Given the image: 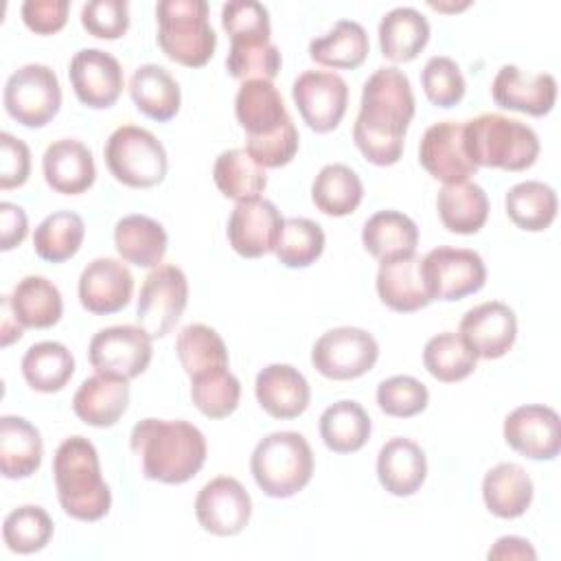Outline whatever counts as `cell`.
<instances>
[{"label": "cell", "instance_id": "obj_1", "mask_svg": "<svg viewBox=\"0 0 561 561\" xmlns=\"http://www.w3.org/2000/svg\"><path fill=\"white\" fill-rule=\"evenodd\" d=\"M412 116L410 79L394 66L375 70L364 83L359 114L353 125V140L362 156L377 167L399 162Z\"/></svg>", "mask_w": 561, "mask_h": 561}, {"label": "cell", "instance_id": "obj_2", "mask_svg": "<svg viewBox=\"0 0 561 561\" xmlns=\"http://www.w3.org/2000/svg\"><path fill=\"white\" fill-rule=\"evenodd\" d=\"M142 476L162 484L188 482L206 462V438L188 421L142 419L129 436Z\"/></svg>", "mask_w": 561, "mask_h": 561}, {"label": "cell", "instance_id": "obj_3", "mask_svg": "<svg viewBox=\"0 0 561 561\" xmlns=\"http://www.w3.org/2000/svg\"><path fill=\"white\" fill-rule=\"evenodd\" d=\"M53 476L66 515L79 522H96L107 515L112 493L101 476L96 447L88 438L70 436L57 447Z\"/></svg>", "mask_w": 561, "mask_h": 561}, {"label": "cell", "instance_id": "obj_4", "mask_svg": "<svg viewBox=\"0 0 561 561\" xmlns=\"http://www.w3.org/2000/svg\"><path fill=\"white\" fill-rule=\"evenodd\" d=\"M462 140L476 167L524 171L539 156V138L533 127L502 114H480L462 125Z\"/></svg>", "mask_w": 561, "mask_h": 561}, {"label": "cell", "instance_id": "obj_5", "mask_svg": "<svg viewBox=\"0 0 561 561\" xmlns=\"http://www.w3.org/2000/svg\"><path fill=\"white\" fill-rule=\"evenodd\" d=\"M250 469L265 495L291 497L311 480L313 451L298 432H272L256 443Z\"/></svg>", "mask_w": 561, "mask_h": 561}, {"label": "cell", "instance_id": "obj_6", "mask_svg": "<svg viewBox=\"0 0 561 561\" xmlns=\"http://www.w3.org/2000/svg\"><path fill=\"white\" fill-rule=\"evenodd\" d=\"M158 46L162 53L188 68L210 61L217 35L208 22L204 0H160L156 4Z\"/></svg>", "mask_w": 561, "mask_h": 561}, {"label": "cell", "instance_id": "obj_7", "mask_svg": "<svg viewBox=\"0 0 561 561\" xmlns=\"http://www.w3.org/2000/svg\"><path fill=\"white\" fill-rule=\"evenodd\" d=\"M103 153L110 173L125 186L149 188L167 175V151L149 129L121 125L107 138Z\"/></svg>", "mask_w": 561, "mask_h": 561}, {"label": "cell", "instance_id": "obj_8", "mask_svg": "<svg viewBox=\"0 0 561 561\" xmlns=\"http://www.w3.org/2000/svg\"><path fill=\"white\" fill-rule=\"evenodd\" d=\"M4 110L24 127H44L61 107L57 75L44 64H26L4 83Z\"/></svg>", "mask_w": 561, "mask_h": 561}, {"label": "cell", "instance_id": "obj_9", "mask_svg": "<svg viewBox=\"0 0 561 561\" xmlns=\"http://www.w3.org/2000/svg\"><path fill=\"white\" fill-rule=\"evenodd\" d=\"M421 274L432 300H460L486 283V267L478 252L467 248H434L421 259Z\"/></svg>", "mask_w": 561, "mask_h": 561}, {"label": "cell", "instance_id": "obj_10", "mask_svg": "<svg viewBox=\"0 0 561 561\" xmlns=\"http://www.w3.org/2000/svg\"><path fill=\"white\" fill-rule=\"evenodd\" d=\"M188 302V283L178 265L153 267L138 294L136 318L138 327L151 340L164 337L182 318Z\"/></svg>", "mask_w": 561, "mask_h": 561}, {"label": "cell", "instance_id": "obj_11", "mask_svg": "<svg viewBox=\"0 0 561 561\" xmlns=\"http://www.w3.org/2000/svg\"><path fill=\"white\" fill-rule=\"evenodd\" d=\"M379 357L377 340L357 327H337L318 337L311 364L329 379L346 381L366 375Z\"/></svg>", "mask_w": 561, "mask_h": 561}, {"label": "cell", "instance_id": "obj_12", "mask_svg": "<svg viewBox=\"0 0 561 561\" xmlns=\"http://www.w3.org/2000/svg\"><path fill=\"white\" fill-rule=\"evenodd\" d=\"M151 337L145 329L134 324L107 327L90 340L88 357L96 373L134 379L142 375L151 362Z\"/></svg>", "mask_w": 561, "mask_h": 561}, {"label": "cell", "instance_id": "obj_13", "mask_svg": "<svg viewBox=\"0 0 561 561\" xmlns=\"http://www.w3.org/2000/svg\"><path fill=\"white\" fill-rule=\"evenodd\" d=\"M294 103L302 121L318 134L335 129L348 105L346 81L329 70H307L291 85Z\"/></svg>", "mask_w": 561, "mask_h": 561}, {"label": "cell", "instance_id": "obj_14", "mask_svg": "<svg viewBox=\"0 0 561 561\" xmlns=\"http://www.w3.org/2000/svg\"><path fill=\"white\" fill-rule=\"evenodd\" d=\"M199 526L217 537L239 535L252 515V500L237 478L219 476L202 486L195 497Z\"/></svg>", "mask_w": 561, "mask_h": 561}, {"label": "cell", "instance_id": "obj_15", "mask_svg": "<svg viewBox=\"0 0 561 561\" xmlns=\"http://www.w3.org/2000/svg\"><path fill=\"white\" fill-rule=\"evenodd\" d=\"M504 440L530 460H552L561 451L559 414L541 403L519 405L504 419Z\"/></svg>", "mask_w": 561, "mask_h": 561}, {"label": "cell", "instance_id": "obj_16", "mask_svg": "<svg viewBox=\"0 0 561 561\" xmlns=\"http://www.w3.org/2000/svg\"><path fill=\"white\" fill-rule=\"evenodd\" d=\"M68 75L77 99L92 110L112 107L123 92V68L114 55L101 48L75 53Z\"/></svg>", "mask_w": 561, "mask_h": 561}, {"label": "cell", "instance_id": "obj_17", "mask_svg": "<svg viewBox=\"0 0 561 561\" xmlns=\"http://www.w3.org/2000/svg\"><path fill=\"white\" fill-rule=\"evenodd\" d=\"M283 217L278 208L263 197L237 202L228 219V241L232 250L245 259H259L274 252Z\"/></svg>", "mask_w": 561, "mask_h": 561}, {"label": "cell", "instance_id": "obj_18", "mask_svg": "<svg viewBox=\"0 0 561 561\" xmlns=\"http://www.w3.org/2000/svg\"><path fill=\"white\" fill-rule=\"evenodd\" d=\"M458 333L478 357L497 359L515 344L517 318L508 305L486 300L462 316Z\"/></svg>", "mask_w": 561, "mask_h": 561}, {"label": "cell", "instance_id": "obj_19", "mask_svg": "<svg viewBox=\"0 0 561 561\" xmlns=\"http://www.w3.org/2000/svg\"><path fill=\"white\" fill-rule=\"evenodd\" d=\"M419 160L432 178L445 184L465 182L478 171L465 151L462 123L456 121H443L427 127L419 145Z\"/></svg>", "mask_w": 561, "mask_h": 561}, {"label": "cell", "instance_id": "obj_20", "mask_svg": "<svg viewBox=\"0 0 561 561\" xmlns=\"http://www.w3.org/2000/svg\"><path fill=\"white\" fill-rule=\"evenodd\" d=\"M491 96L502 110L543 116L554 107L557 79L548 72L526 75L517 66H502L491 83Z\"/></svg>", "mask_w": 561, "mask_h": 561}, {"label": "cell", "instance_id": "obj_21", "mask_svg": "<svg viewBox=\"0 0 561 561\" xmlns=\"http://www.w3.org/2000/svg\"><path fill=\"white\" fill-rule=\"evenodd\" d=\"M79 300L83 309L96 316L116 313L131 300L134 276L116 259H94L79 276Z\"/></svg>", "mask_w": 561, "mask_h": 561}, {"label": "cell", "instance_id": "obj_22", "mask_svg": "<svg viewBox=\"0 0 561 561\" xmlns=\"http://www.w3.org/2000/svg\"><path fill=\"white\" fill-rule=\"evenodd\" d=\"M259 405L274 419H296L309 405L311 390L305 375L289 364L265 366L254 381Z\"/></svg>", "mask_w": 561, "mask_h": 561}, {"label": "cell", "instance_id": "obj_23", "mask_svg": "<svg viewBox=\"0 0 561 561\" xmlns=\"http://www.w3.org/2000/svg\"><path fill=\"white\" fill-rule=\"evenodd\" d=\"M42 169L46 184L64 195H79L88 191L96 178L92 151L75 138L50 142L44 151Z\"/></svg>", "mask_w": 561, "mask_h": 561}, {"label": "cell", "instance_id": "obj_24", "mask_svg": "<svg viewBox=\"0 0 561 561\" xmlns=\"http://www.w3.org/2000/svg\"><path fill=\"white\" fill-rule=\"evenodd\" d=\"M129 381L96 373L77 388L72 397L75 414L92 427H112L127 410Z\"/></svg>", "mask_w": 561, "mask_h": 561}, {"label": "cell", "instance_id": "obj_25", "mask_svg": "<svg viewBox=\"0 0 561 561\" xmlns=\"http://www.w3.org/2000/svg\"><path fill=\"white\" fill-rule=\"evenodd\" d=\"M427 476L425 451L410 438H390L377 456V478L381 486L399 497L416 493Z\"/></svg>", "mask_w": 561, "mask_h": 561}, {"label": "cell", "instance_id": "obj_26", "mask_svg": "<svg viewBox=\"0 0 561 561\" xmlns=\"http://www.w3.org/2000/svg\"><path fill=\"white\" fill-rule=\"evenodd\" d=\"M362 243L379 263L410 259L416 254L419 228L399 210H379L364 224Z\"/></svg>", "mask_w": 561, "mask_h": 561}, {"label": "cell", "instance_id": "obj_27", "mask_svg": "<svg viewBox=\"0 0 561 561\" xmlns=\"http://www.w3.org/2000/svg\"><path fill=\"white\" fill-rule=\"evenodd\" d=\"M234 114L248 136H263L276 131L287 118L280 92L272 81L250 79L243 81L234 96Z\"/></svg>", "mask_w": 561, "mask_h": 561}, {"label": "cell", "instance_id": "obj_28", "mask_svg": "<svg viewBox=\"0 0 561 561\" xmlns=\"http://www.w3.org/2000/svg\"><path fill=\"white\" fill-rule=\"evenodd\" d=\"M42 456V436L33 423L11 414L0 419V471L4 478H28L39 469Z\"/></svg>", "mask_w": 561, "mask_h": 561}, {"label": "cell", "instance_id": "obj_29", "mask_svg": "<svg viewBox=\"0 0 561 561\" xmlns=\"http://www.w3.org/2000/svg\"><path fill=\"white\" fill-rule=\"evenodd\" d=\"M167 230L147 215H125L114 226V245L136 267H158L167 254Z\"/></svg>", "mask_w": 561, "mask_h": 561}, {"label": "cell", "instance_id": "obj_30", "mask_svg": "<svg viewBox=\"0 0 561 561\" xmlns=\"http://www.w3.org/2000/svg\"><path fill=\"white\" fill-rule=\"evenodd\" d=\"M377 294L392 311L410 313L427 307L432 298L423 283L421 256L414 254L410 259L381 263L377 272Z\"/></svg>", "mask_w": 561, "mask_h": 561}, {"label": "cell", "instance_id": "obj_31", "mask_svg": "<svg viewBox=\"0 0 561 561\" xmlns=\"http://www.w3.org/2000/svg\"><path fill=\"white\" fill-rule=\"evenodd\" d=\"M482 497L493 515L515 519L524 515L533 502V480L519 465L500 462L486 471L482 480Z\"/></svg>", "mask_w": 561, "mask_h": 561}, {"label": "cell", "instance_id": "obj_32", "mask_svg": "<svg viewBox=\"0 0 561 561\" xmlns=\"http://www.w3.org/2000/svg\"><path fill=\"white\" fill-rule=\"evenodd\" d=\"M129 94L136 107L158 123L171 121L178 114L182 101L178 81L167 68L158 64H145L134 70L129 79Z\"/></svg>", "mask_w": 561, "mask_h": 561}, {"label": "cell", "instance_id": "obj_33", "mask_svg": "<svg viewBox=\"0 0 561 561\" xmlns=\"http://www.w3.org/2000/svg\"><path fill=\"white\" fill-rule=\"evenodd\" d=\"M436 208L447 230L456 234H473L489 217V197L476 182H454L438 191Z\"/></svg>", "mask_w": 561, "mask_h": 561}, {"label": "cell", "instance_id": "obj_34", "mask_svg": "<svg viewBox=\"0 0 561 561\" xmlns=\"http://www.w3.org/2000/svg\"><path fill=\"white\" fill-rule=\"evenodd\" d=\"M430 39V24L414 7H397L379 22V46L390 61H412Z\"/></svg>", "mask_w": 561, "mask_h": 561}, {"label": "cell", "instance_id": "obj_35", "mask_svg": "<svg viewBox=\"0 0 561 561\" xmlns=\"http://www.w3.org/2000/svg\"><path fill=\"white\" fill-rule=\"evenodd\" d=\"M368 50L370 42L366 28L355 20H337L327 35L316 37L309 44V57L316 64L337 70H353L362 66Z\"/></svg>", "mask_w": 561, "mask_h": 561}, {"label": "cell", "instance_id": "obj_36", "mask_svg": "<svg viewBox=\"0 0 561 561\" xmlns=\"http://www.w3.org/2000/svg\"><path fill=\"white\" fill-rule=\"evenodd\" d=\"M362 197L364 184L359 175L342 162L324 164L311 184V199L316 208L331 217H344L355 213Z\"/></svg>", "mask_w": 561, "mask_h": 561}, {"label": "cell", "instance_id": "obj_37", "mask_svg": "<svg viewBox=\"0 0 561 561\" xmlns=\"http://www.w3.org/2000/svg\"><path fill=\"white\" fill-rule=\"evenodd\" d=\"M320 436L331 451L353 454L370 436V416L357 401H335L320 416Z\"/></svg>", "mask_w": 561, "mask_h": 561}, {"label": "cell", "instance_id": "obj_38", "mask_svg": "<svg viewBox=\"0 0 561 561\" xmlns=\"http://www.w3.org/2000/svg\"><path fill=\"white\" fill-rule=\"evenodd\" d=\"M11 307L22 327L48 329L59 322L64 311V300L48 278L44 276H24L11 294Z\"/></svg>", "mask_w": 561, "mask_h": 561}, {"label": "cell", "instance_id": "obj_39", "mask_svg": "<svg viewBox=\"0 0 561 561\" xmlns=\"http://www.w3.org/2000/svg\"><path fill=\"white\" fill-rule=\"evenodd\" d=\"M504 204L511 221L528 232L546 230L554 221L559 206L554 188L539 180H526L511 186Z\"/></svg>", "mask_w": 561, "mask_h": 561}, {"label": "cell", "instance_id": "obj_40", "mask_svg": "<svg viewBox=\"0 0 561 561\" xmlns=\"http://www.w3.org/2000/svg\"><path fill=\"white\" fill-rule=\"evenodd\" d=\"M213 178L224 197L245 202L261 197L267 186V175L245 149L221 151L213 167Z\"/></svg>", "mask_w": 561, "mask_h": 561}, {"label": "cell", "instance_id": "obj_41", "mask_svg": "<svg viewBox=\"0 0 561 561\" xmlns=\"http://www.w3.org/2000/svg\"><path fill=\"white\" fill-rule=\"evenodd\" d=\"M75 373V357L61 342H37L22 357V375L37 392L61 390Z\"/></svg>", "mask_w": 561, "mask_h": 561}, {"label": "cell", "instance_id": "obj_42", "mask_svg": "<svg viewBox=\"0 0 561 561\" xmlns=\"http://www.w3.org/2000/svg\"><path fill=\"white\" fill-rule=\"evenodd\" d=\"M85 224L72 210H57L48 215L33 232V248L39 259L61 263L75 256L83 243Z\"/></svg>", "mask_w": 561, "mask_h": 561}, {"label": "cell", "instance_id": "obj_43", "mask_svg": "<svg viewBox=\"0 0 561 561\" xmlns=\"http://www.w3.org/2000/svg\"><path fill=\"white\" fill-rule=\"evenodd\" d=\"M478 355L469 348L460 333L445 331L427 340L423 348V364L427 373L445 383L460 381L476 370Z\"/></svg>", "mask_w": 561, "mask_h": 561}, {"label": "cell", "instance_id": "obj_44", "mask_svg": "<svg viewBox=\"0 0 561 561\" xmlns=\"http://www.w3.org/2000/svg\"><path fill=\"white\" fill-rule=\"evenodd\" d=\"M175 353L188 377L217 366H228V351L221 335L206 324H188L178 333Z\"/></svg>", "mask_w": 561, "mask_h": 561}, {"label": "cell", "instance_id": "obj_45", "mask_svg": "<svg viewBox=\"0 0 561 561\" xmlns=\"http://www.w3.org/2000/svg\"><path fill=\"white\" fill-rule=\"evenodd\" d=\"M241 383L228 366L210 368L191 377V399L195 408L208 419H226L239 405Z\"/></svg>", "mask_w": 561, "mask_h": 561}, {"label": "cell", "instance_id": "obj_46", "mask_svg": "<svg viewBox=\"0 0 561 561\" xmlns=\"http://www.w3.org/2000/svg\"><path fill=\"white\" fill-rule=\"evenodd\" d=\"M324 250V230L307 217H289L283 221L274 254L291 270L309 267Z\"/></svg>", "mask_w": 561, "mask_h": 561}, {"label": "cell", "instance_id": "obj_47", "mask_svg": "<svg viewBox=\"0 0 561 561\" xmlns=\"http://www.w3.org/2000/svg\"><path fill=\"white\" fill-rule=\"evenodd\" d=\"M53 537V519L50 515L35 504H24L13 508L2 524V539L11 552L33 554Z\"/></svg>", "mask_w": 561, "mask_h": 561}, {"label": "cell", "instance_id": "obj_48", "mask_svg": "<svg viewBox=\"0 0 561 561\" xmlns=\"http://www.w3.org/2000/svg\"><path fill=\"white\" fill-rule=\"evenodd\" d=\"M221 26L234 44L270 42L272 24L267 9L256 0H230L221 7Z\"/></svg>", "mask_w": 561, "mask_h": 561}, {"label": "cell", "instance_id": "obj_49", "mask_svg": "<svg viewBox=\"0 0 561 561\" xmlns=\"http://www.w3.org/2000/svg\"><path fill=\"white\" fill-rule=\"evenodd\" d=\"M226 68L239 81H250V79L272 81L280 70V50L272 42H256V44L230 42Z\"/></svg>", "mask_w": 561, "mask_h": 561}, {"label": "cell", "instance_id": "obj_50", "mask_svg": "<svg viewBox=\"0 0 561 561\" xmlns=\"http://www.w3.org/2000/svg\"><path fill=\"white\" fill-rule=\"evenodd\" d=\"M421 83L425 96L438 107H454L462 101L467 83L460 72V66L445 55H434L425 61L421 72Z\"/></svg>", "mask_w": 561, "mask_h": 561}, {"label": "cell", "instance_id": "obj_51", "mask_svg": "<svg viewBox=\"0 0 561 561\" xmlns=\"http://www.w3.org/2000/svg\"><path fill=\"white\" fill-rule=\"evenodd\" d=\"M427 388L410 375H394L383 379L377 388V403L381 412L397 419H410L427 408Z\"/></svg>", "mask_w": 561, "mask_h": 561}, {"label": "cell", "instance_id": "obj_52", "mask_svg": "<svg viewBox=\"0 0 561 561\" xmlns=\"http://www.w3.org/2000/svg\"><path fill=\"white\" fill-rule=\"evenodd\" d=\"M245 151L263 169H278L294 160L298 151V131L291 118H287L276 131L263 136H248Z\"/></svg>", "mask_w": 561, "mask_h": 561}, {"label": "cell", "instance_id": "obj_53", "mask_svg": "<svg viewBox=\"0 0 561 561\" xmlns=\"http://www.w3.org/2000/svg\"><path fill=\"white\" fill-rule=\"evenodd\" d=\"M81 24L101 39L123 37L129 28V4L125 0H90L81 9Z\"/></svg>", "mask_w": 561, "mask_h": 561}, {"label": "cell", "instance_id": "obj_54", "mask_svg": "<svg viewBox=\"0 0 561 561\" xmlns=\"http://www.w3.org/2000/svg\"><path fill=\"white\" fill-rule=\"evenodd\" d=\"M31 175V151L24 140L0 134V188L9 191L22 186Z\"/></svg>", "mask_w": 561, "mask_h": 561}, {"label": "cell", "instance_id": "obj_55", "mask_svg": "<svg viewBox=\"0 0 561 561\" xmlns=\"http://www.w3.org/2000/svg\"><path fill=\"white\" fill-rule=\"evenodd\" d=\"M68 0H26L22 4V20L31 31L50 35L64 28L68 20Z\"/></svg>", "mask_w": 561, "mask_h": 561}, {"label": "cell", "instance_id": "obj_56", "mask_svg": "<svg viewBox=\"0 0 561 561\" xmlns=\"http://www.w3.org/2000/svg\"><path fill=\"white\" fill-rule=\"evenodd\" d=\"M28 230V221H26V213L11 202H2L0 204V250L9 252L15 245H20L26 237Z\"/></svg>", "mask_w": 561, "mask_h": 561}, {"label": "cell", "instance_id": "obj_57", "mask_svg": "<svg viewBox=\"0 0 561 561\" xmlns=\"http://www.w3.org/2000/svg\"><path fill=\"white\" fill-rule=\"evenodd\" d=\"M489 559H537L535 548L530 546V541L508 535V537H500L493 548L486 554Z\"/></svg>", "mask_w": 561, "mask_h": 561}, {"label": "cell", "instance_id": "obj_58", "mask_svg": "<svg viewBox=\"0 0 561 561\" xmlns=\"http://www.w3.org/2000/svg\"><path fill=\"white\" fill-rule=\"evenodd\" d=\"M22 322L15 318V311L11 307V296L0 298V344L9 346L15 340L22 337Z\"/></svg>", "mask_w": 561, "mask_h": 561}]
</instances>
